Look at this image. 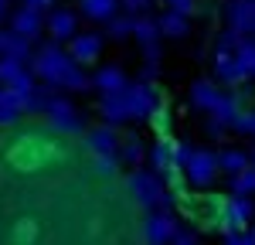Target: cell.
I'll use <instances>...</instances> for the list:
<instances>
[{
	"label": "cell",
	"instance_id": "cell-1",
	"mask_svg": "<svg viewBox=\"0 0 255 245\" xmlns=\"http://www.w3.org/2000/svg\"><path fill=\"white\" fill-rule=\"evenodd\" d=\"M24 133L0 126V245H146L143 211L113 174H20Z\"/></svg>",
	"mask_w": 255,
	"mask_h": 245
}]
</instances>
